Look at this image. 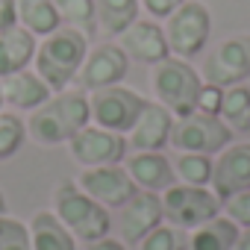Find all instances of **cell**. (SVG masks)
<instances>
[{"label": "cell", "mask_w": 250, "mask_h": 250, "mask_svg": "<svg viewBox=\"0 0 250 250\" xmlns=\"http://www.w3.org/2000/svg\"><path fill=\"white\" fill-rule=\"evenodd\" d=\"M18 24V6L15 0H0V30H9Z\"/></svg>", "instance_id": "obj_33"}, {"label": "cell", "mask_w": 250, "mask_h": 250, "mask_svg": "<svg viewBox=\"0 0 250 250\" xmlns=\"http://www.w3.org/2000/svg\"><path fill=\"white\" fill-rule=\"evenodd\" d=\"M224 91H227V88H221V85H215V83H203L200 97H197V112H203V115H218V118H221Z\"/></svg>", "instance_id": "obj_31"}, {"label": "cell", "mask_w": 250, "mask_h": 250, "mask_svg": "<svg viewBox=\"0 0 250 250\" xmlns=\"http://www.w3.org/2000/svg\"><path fill=\"white\" fill-rule=\"evenodd\" d=\"M162 209H165V221L171 227H177L180 232H188V229L218 218L224 212V203L218 200V194L209 186L174 183L168 191H162Z\"/></svg>", "instance_id": "obj_6"}, {"label": "cell", "mask_w": 250, "mask_h": 250, "mask_svg": "<svg viewBox=\"0 0 250 250\" xmlns=\"http://www.w3.org/2000/svg\"><path fill=\"white\" fill-rule=\"evenodd\" d=\"M85 250H130V247L124 244L121 238H112V235H106V238H97V241L85 244Z\"/></svg>", "instance_id": "obj_34"}, {"label": "cell", "mask_w": 250, "mask_h": 250, "mask_svg": "<svg viewBox=\"0 0 250 250\" xmlns=\"http://www.w3.org/2000/svg\"><path fill=\"white\" fill-rule=\"evenodd\" d=\"M232 250H250V227L238 232V241H235V247H232Z\"/></svg>", "instance_id": "obj_35"}, {"label": "cell", "mask_w": 250, "mask_h": 250, "mask_svg": "<svg viewBox=\"0 0 250 250\" xmlns=\"http://www.w3.org/2000/svg\"><path fill=\"white\" fill-rule=\"evenodd\" d=\"M53 97L50 85L33 71H18L12 77H3V103L9 106V112H36L39 106H44Z\"/></svg>", "instance_id": "obj_18"}, {"label": "cell", "mask_w": 250, "mask_h": 250, "mask_svg": "<svg viewBox=\"0 0 250 250\" xmlns=\"http://www.w3.org/2000/svg\"><path fill=\"white\" fill-rule=\"evenodd\" d=\"M130 142L127 136L103 130L97 124L83 127L71 142H68V153L80 168H100V165H121L127 159Z\"/></svg>", "instance_id": "obj_10"}, {"label": "cell", "mask_w": 250, "mask_h": 250, "mask_svg": "<svg viewBox=\"0 0 250 250\" xmlns=\"http://www.w3.org/2000/svg\"><path fill=\"white\" fill-rule=\"evenodd\" d=\"M209 188L218 194L221 203L229 200L232 194H241L250 188V142L229 145L215 156Z\"/></svg>", "instance_id": "obj_15"}, {"label": "cell", "mask_w": 250, "mask_h": 250, "mask_svg": "<svg viewBox=\"0 0 250 250\" xmlns=\"http://www.w3.org/2000/svg\"><path fill=\"white\" fill-rule=\"evenodd\" d=\"M77 186L94 197L97 203H103L109 212L121 209L127 200H133V194L139 191V186L133 183L130 171L124 165H100V168H83L77 174Z\"/></svg>", "instance_id": "obj_12"}, {"label": "cell", "mask_w": 250, "mask_h": 250, "mask_svg": "<svg viewBox=\"0 0 250 250\" xmlns=\"http://www.w3.org/2000/svg\"><path fill=\"white\" fill-rule=\"evenodd\" d=\"M0 215H6V194H3V188H0Z\"/></svg>", "instance_id": "obj_36"}, {"label": "cell", "mask_w": 250, "mask_h": 250, "mask_svg": "<svg viewBox=\"0 0 250 250\" xmlns=\"http://www.w3.org/2000/svg\"><path fill=\"white\" fill-rule=\"evenodd\" d=\"M27 224L33 250H77V235L59 221L53 209H39Z\"/></svg>", "instance_id": "obj_21"}, {"label": "cell", "mask_w": 250, "mask_h": 250, "mask_svg": "<svg viewBox=\"0 0 250 250\" xmlns=\"http://www.w3.org/2000/svg\"><path fill=\"white\" fill-rule=\"evenodd\" d=\"M174 115L165 109L159 100H147L142 109L139 121L133 124V130L127 133V142L133 150H165L171 147V133H174Z\"/></svg>", "instance_id": "obj_16"}, {"label": "cell", "mask_w": 250, "mask_h": 250, "mask_svg": "<svg viewBox=\"0 0 250 250\" xmlns=\"http://www.w3.org/2000/svg\"><path fill=\"white\" fill-rule=\"evenodd\" d=\"M212 168H215V156H206V153H180L174 159L177 183H186V186H209Z\"/></svg>", "instance_id": "obj_26"}, {"label": "cell", "mask_w": 250, "mask_h": 250, "mask_svg": "<svg viewBox=\"0 0 250 250\" xmlns=\"http://www.w3.org/2000/svg\"><path fill=\"white\" fill-rule=\"evenodd\" d=\"M183 247V232L177 227H171L168 221L159 224L153 232H147L139 241V250H180Z\"/></svg>", "instance_id": "obj_29"}, {"label": "cell", "mask_w": 250, "mask_h": 250, "mask_svg": "<svg viewBox=\"0 0 250 250\" xmlns=\"http://www.w3.org/2000/svg\"><path fill=\"white\" fill-rule=\"evenodd\" d=\"M6 109V103H3V80H0V112Z\"/></svg>", "instance_id": "obj_37"}, {"label": "cell", "mask_w": 250, "mask_h": 250, "mask_svg": "<svg viewBox=\"0 0 250 250\" xmlns=\"http://www.w3.org/2000/svg\"><path fill=\"white\" fill-rule=\"evenodd\" d=\"M133 183L139 186V191H168L177 183L174 174V162L165 156V150H133V156H127V165Z\"/></svg>", "instance_id": "obj_17"}, {"label": "cell", "mask_w": 250, "mask_h": 250, "mask_svg": "<svg viewBox=\"0 0 250 250\" xmlns=\"http://www.w3.org/2000/svg\"><path fill=\"white\" fill-rule=\"evenodd\" d=\"M241 227L229 221L227 215H218L188 232H183V247L180 250H232L238 241Z\"/></svg>", "instance_id": "obj_20"}, {"label": "cell", "mask_w": 250, "mask_h": 250, "mask_svg": "<svg viewBox=\"0 0 250 250\" xmlns=\"http://www.w3.org/2000/svg\"><path fill=\"white\" fill-rule=\"evenodd\" d=\"M85 53H88V36L74 27H59L56 33L39 39L33 71L50 85V91H65L77 83Z\"/></svg>", "instance_id": "obj_2"}, {"label": "cell", "mask_w": 250, "mask_h": 250, "mask_svg": "<svg viewBox=\"0 0 250 250\" xmlns=\"http://www.w3.org/2000/svg\"><path fill=\"white\" fill-rule=\"evenodd\" d=\"M88 106H91V124L112 133L127 136L133 124L139 121L142 109L147 106V97L130 85H106L97 91H88Z\"/></svg>", "instance_id": "obj_7"}, {"label": "cell", "mask_w": 250, "mask_h": 250, "mask_svg": "<svg viewBox=\"0 0 250 250\" xmlns=\"http://www.w3.org/2000/svg\"><path fill=\"white\" fill-rule=\"evenodd\" d=\"M142 3V12H147V18H156V21H165L174 9H180L186 0H139Z\"/></svg>", "instance_id": "obj_32"}, {"label": "cell", "mask_w": 250, "mask_h": 250, "mask_svg": "<svg viewBox=\"0 0 250 250\" xmlns=\"http://www.w3.org/2000/svg\"><path fill=\"white\" fill-rule=\"evenodd\" d=\"M159 224H165L162 194L156 191H136L133 200H127L118 209V238L124 244H139L147 232H153Z\"/></svg>", "instance_id": "obj_13"}, {"label": "cell", "mask_w": 250, "mask_h": 250, "mask_svg": "<svg viewBox=\"0 0 250 250\" xmlns=\"http://www.w3.org/2000/svg\"><path fill=\"white\" fill-rule=\"evenodd\" d=\"M232 145V130L218 118V115H203L191 112L186 118L174 121V133H171V147L180 153H206L218 156L224 147Z\"/></svg>", "instance_id": "obj_8"}, {"label": "cell", "mask_w": 250, "mask_h": 250, "mask_svg": "<svg viewBox=\"0 0 250 250\" xmlns=\"http://www.w3.org/2000/svg\"><path fill=\"white\" fill-rule=\"evenodd\" d=\"M88 124H91L88 91L65 88V91H53V97L44 106L27 115V136L42 147H59L68 145Z\"/></svg>", "instance_id": "obj_1"}, {"label": "cell", "mask_w": 250, "mask_h": 250, "mask_svg": "<svg viewBox=\"0 0 250 250\" xmlns=\"http://www.w3.org/2000/svg\"><path fill=\"white\" fill-rule=\"evenodd\" d=\"M203 88V77L188 59L168 56L150 68V91L153 100H159L165 109H171L174 118H186L197 112V97Z\"/></svg>", "instance_id": "obj_3"}, {"label": "cell", "mask_w": 250, "mask_h": 250, "mask_svg": "<svg viewBox=\"0 0 250 250\" xmlns=\"http://www.w3.org/2000/svg\"><path fill=\"white\" fill-rule=\"evenodd\" d=\"M221 121L235 133H250V85L238 83L224 91V106H221Z\"/></svg>", "instance_id": "obj_24"}, {"label": "cell", "mask_w": 250, "mask_h": 250, "mask_svg": "<svg viewBox=\"0 0 250 250\" xmlns=\"http://www.w3.org/2000/svg\"><path fill=\"white\" fill-rule=\"evenodd\" d=\"M0 250H33L30 224L12 215H0Z\"/></svg>", "instance_id": "obj_28"}, {"label": "cell", "mask_w": 250, "mask_h": 250, "mask_svg": "<svg viewBox=\"0 0 250 250\" xmlns=\"http://www.w3.org/2000/svg\"><path fill=\"white\" fill-rule=\"evenodd\" d=\"M15 6H18V24L30 30L36 39H44L62 27L53 0H15Z\"/></svg>", "instance_id": "obj_22"}, {"label": "cell", "mask_w": 250, "mask_h": 250, "mask_svg": "<svg viewBox=\"0 0 250 250\" xmlns=\"http://www.w3.org/2000/svg\"><path fill=\"white\" fill-rule=\"evenodd\" d=\"M165 39L171 47V56L194 59L206 50L212 36V12L200 0H186L180 9H174L165 18Z\"/></svg>", "instance_id": "obj_5"}, {"label": "cell", "mask_w": 250, "mask_h": 250, "mask_svg": "<svg viewBox=\"0 0 250 250\" xmlns=\"http://www.w3.org/2000/svg\"><path fill=\"white\" fill-rule=\"evenodd\" d=\"M53 212L77 235V241H85V244L106 238L112 229L109 209L103 203H97L94 197H88L77 186V180H65L53 188Z\"/></svg>", "instance_id": "obj_4"}, {"label": "cell", "mask_w": 250, "mask_h": 250, "mask_svg": "<svg viewBox=\"0 0 250 250\" xmlns=\"http://www.w3.org/2000/svg\"><path fill=\"white\" fill-rule=\"evenodd\" d=\"M224 215L229 221H235L241 229L250 227V188L241 191V194H232L229 200H224Z\"/></svg>", "instance_id": "obj_30"}, {"label": "cell", "mask_w": 250, "mask_h": 250, "mask_svg": "<svg viewBox=\"0 0 250 250\" xmlns=\"http://www.w3.org/2000/svg\"><path fill=\"white\" fill-rule=\"evenodd\" d=\"M53 3L59 9L62 27H74V30L85 33L88 39H94V33L100 30L94 0H53Z\"/></svg>", "instance_id": "obj_25"}, {"label": "cell", "mask_w": 250, "mask_h": 250, "mask_svg": "<svg viewBox=\"0 0 250 250\" xmlns=\"http://www.w3.org/2000/svg\"><path fill=\"white\" fill-rule=\"evenodd\" d=\"M250 80V33L229 36L218 42L203 59V83H215L221 88L238 85Z\"/></svg>", "instance_id": "obj_9"}, {"label": "cell", "mask_w": 250, "mask_h": 250, "mask_svg": "<svg viewBox=\"0 0 250 250\" xmlns=\"http://www.w3.org/2000/svg\"><path fill=\"white\" fill-rule=\"evenodd\" d=\"M127 74H130V56L124 53V47L118 42H100V44L88 47L85 62L77 74V88L97 91L106 85H118V83H124Z\"/></svg>", "instance_id": "obj_11"}, {"label": "cell", "mask_w": 250, "mask_h": 250, "mask_svg": "<svg viewBox=\"0 0 250 250\" xmlns=\"http://www.w3.org/2000/svg\"><path fill=\"white\" fill-rule=\"evenodd\" d=\"M27 139H30L27 136V121L18 118V112H6V109L0 112V162L12 159L24 147Z\"/></svg>", "instance_id": "obj_27"}, {"label": "cell", "mask_w": 250, "mask_h": 250, "mask_svg": "<svg viewBox=\"0 0 250 250\" xmlns=\"http://www.w3.org/2000/svg\"><path fill=\"white\" fill-rule=\"evenodd\" d=\"M97 6V24L106 36H121L133 21H139L142 3L139 0H94Z\"/></svg>", "instance_id": "obj_23"}, {"label": "cell", "mask_w": 250, "mask_h": 250, "mask_svg": "<svg viewBox=\"0 0 250 250\" xmlns=\"http://www.w3.org/2000/svg\"><path fill=\"white\" fill-rule=\"evenodd\" d=\"M118 44L124 47V53L130 56V62H139V65H147V68H153L156 62L171 56L168 39H165V27L156 18L133 21L118 36Z\"/></svg>", "instance_id": "obj_14"}, {"label": "cell", "mask_w": 250, "mask_h": 250, "mask_svg": "<svg viewBox=\"0 0 250 250\" xmlns=\"http://www.w3.org/2000/svg\"><path fill=\"white\" fill-rule=\"evenodd\" d=\"M36 50H39V39L30 30H24L21 24L0 30V80L33 68Z\"/></svg>", "instance_id": "obj_19"}]
</instances>
